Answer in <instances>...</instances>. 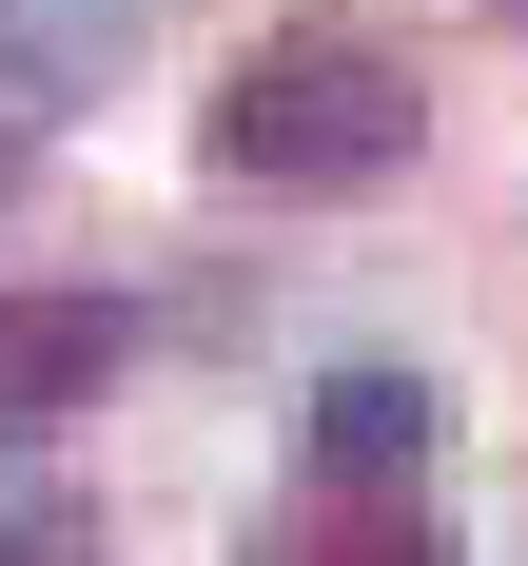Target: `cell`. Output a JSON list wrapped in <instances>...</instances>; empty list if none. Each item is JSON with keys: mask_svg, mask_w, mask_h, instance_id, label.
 Masks as SVG:
<instances>
[{"mask_svg": "<svg viewBox=\"0 0 528 566\" xmlns=\"http://www.w3.org/2000/svg\"><path fill=\"white\" fill-rule=\"evenodd\" d=\"M431 430H451L431 371H313V469H333V489H411Z\"/></svg>", "mask_w": 528, "mask_h": 566, "instance_id": "cell-4", "label": "cell"}, {"mask_svg": "<svg viewBox=\"0 0 528 566\" xmlns=\"http://www.w3.org/2000/svg\"><path fill=\"white\" fill-rule=\"evenodd\" d=\"M157 20L176 0H0V98H117L137 59H157Z\"/></svg>", "mask_w": 528, "mask_h": 566, "instance_id": "cell-2", "label": "cell"}, {"mask_svg": "<svg viewBox=\"0 0 528 566\" xmlns=\"http://www.w3.org/2000/svg\"><path fill=\"white\" fill-rule=\"evenodd\" d=\"M117 352H137V333H117L99 293H0V430L40 450V430H59V410H79V391H99Z\"/></svg>", "mask_w": 528, "mask_h": 566, "instance_id": "cell-3", "label": "cell"}, {"mask_svg": "<svg viewBox=\"0 0 528 566\" xmlns=\"http://www.w3.org/2000/svg\"><path fill=\"white\" fill-rule=\"evenodd\" d=\"M0 196H20V137H0Z\"/></svg>", "mask_w": 528, "mask_h": 566, "instance_id": "cell-6", "label": "cell"}, {"mask_svg": "<svg viewBox=\"0 0 528 566\" xmlns=\"http://www.w3.org/2000/svg\"><path fill=\"white\" fill-rule=\"evenodd\" d=\"M255 566H431V527H411V489H293L275 527H255Z\"/></svg>", "mask_w": 528, "mask_h": 566, "instance_id": "cell-5", "label": "cell"}, {"mask_svg": "<svg viewBox=\"0 0 528 566\" xmlns=\"http://www.w3.org/2000/svg\"><path fill=\"white\" fill-rule=\"evenodd\" d=\"M509 20H528V0H509Z\"/></svg>", "mask_w": 528, "mask_h": 566, "instance_id": "cell-7", "label": "cell"}, {"mask_svg": "<svg viewBox=\"0 0 528 566\" xmlns=\"http://www.w3.org/2000/svg\"><path fill=\"white\" fill-rule=\"evenodd\" d=\"M411 137H431V98L372 20H275L216 78V176H255V196H372V176H411Z\"/></svg>", "mask_w": 528, "mask_h": 566, "instance_id": "cell-1", "label": "cell"}]
</instances>
